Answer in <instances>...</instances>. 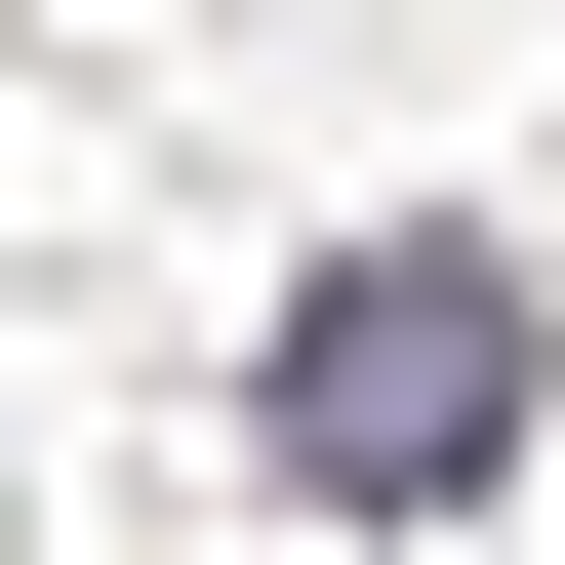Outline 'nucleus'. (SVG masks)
I'll return each mask as SVG.
<instances>
[{"mask_svg":"<svg viewBox=\"0 0 565 565\" xmlns=\"http://www.w3.org/2000/svg\"><path fill=\"white\" fill-rule=\"evenodd\" d=\"M525 445V282L404 202V243H323L282 282V484H364V525H445V484Z\"/></svg>","mask_w":565,"mask_h":565,"instance_id":"nucleus-1","label":"nucleus"}]
</instances>
